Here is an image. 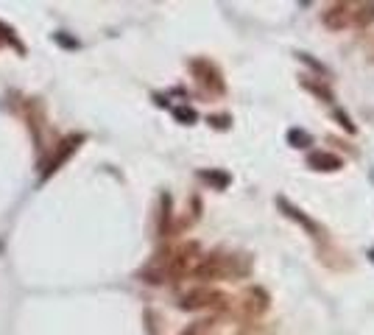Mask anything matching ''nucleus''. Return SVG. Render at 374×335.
I'll use <instances>...</instances> for the list:
<instances>
[{
	"label": "nucleus",
	"instance_id": "20e7f679",
	"mask_svg": "<svg viewBox=\"0 0 374 335\" xmlns=\"http://www.w3.org/2000/svg\"><path fill=\"white\" fill-rule=\"evenodd\" d=\"M290 140H294V143H305V146L310 143V137H307V135H299V132H294V135H290Z\"/></svg>",
	"mask_w": 374,
	"mask_h": 335
},
{
	"label": "nucleus",
	"instance_id": "f257e3e1",
	"mask_svg": "<svg viewBox=\"0 0 374 335\" xmlns=\"http://www.w3.org/2000/svg\"><path fill=\"white\" fill-rule=\"evenodd\" d=\"M352 20H358V12H355V6H349V3H336V6H329L327 12H324V25H329V28H347Z\"/></svg>",
	"mask_w": 374,
	"mask_h": 335
},
{
	"label": "nucleus",
	"instance_id": "39448f33",
	"mask_svg": "<svg viewBox=\"0 0 374 335\" xmlns=\"http://www.w3.org/2000/svg\"><path fill=\"white\" fill-rule=\"evenodd\" d=\"M371 260H374V251H371Z\"/></svg>",
	"mask_w": 374,
	"mask_h": 335
},
{
	"label": "nucleus",
	"instance_id": "7ed1b4c3",
	"mask_svg": "<svg viewBox=\"0 0 374 335\" xmlns=\"http://www.w3.org/2000/svg\"><path fill=\"white\" fill-rule=\"evenodd\" d=\"M279 204H282V207H285V209H288V216H294V218H296V221H299V224H305V227H307V229H310V232H316V235H318V227H316V224H313V221H310V218H307V216H299V209H294V207H290V204H288V201H279Z\"/></svg>",
	"mask_w": 374,
	"mask_h": 335
},
{
	"label": "nucleus",
	"instance_id": "f03ea898",
	"mask_svg": "<svg viewBox=\"0 0 374 335\" xmlns=\"http://www.w3.org/2000/svg\"><path fill=\"white\" fill-rule=\"evenodd\" d=\"M310 168H316V171H338V168H341V159H338L336 154H324V151H318V154L310 157Z\"/></svg>",
	"mask_w": 374,
	"mask_h": 335
}]
</instances>
